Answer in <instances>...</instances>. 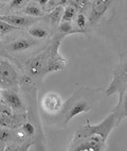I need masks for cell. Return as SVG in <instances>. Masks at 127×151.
<instances>
[{
    "instance_id": "obj_21",
    "label": "cell",
    "mask_w": 127,
    "mask_h": 151,
    "mask_svg": "<svg viewBox=\"0 0 127 151\" xmlns=\"http://www.w3.org/2000/svg\"><path fill=\"white\" fill-rule=\"evenodd\" d=\"M6 117H8L6 115H4V116H2V117H0V124H2V126H10V124H11L10 120H9Z\"/></svg>"
},
{
    "instance_id": "obj_5",
    "label": "cell",
    "mask_w": 127,
    "mask_h": 151,
    "mask_svg": "<svg viewBox=\"0 0 127 151\" xmlns=\"http://www.w3.org/2000/svg\"><path fill=\"white\" fill-rule=\"evenodd\" d=\"M33 45V42L30 40H27V38H20V40H17V41L13 42V43L10 45V50L11 51H23V50H27Z\"/></svg>"
},
{
    "instance_id": "obj_17",
    "label": "cell",
    "mask_w": 127,
    "mask_h": 151,
    "mask_svg": "<svg viewBox=\"0 0 127 151\" xmlns=\"http://www.w3.org/2000/svg\"><path fill=\"white\" fill-rule=\"evenodd\" d=\"M76 24L79 26V28L81 29H84L86 27V24H87V19L85 17L84 14L79 13V15H76Z\"/></svg>"
},
{
    "instance_id": "obj_18",
    "label": "cell",
    "mask_w": 127,
    "mask_h": 151,
    "mask_svg": "<svg viewBox=\"0 0 127 151\" xmlns=\"http://www.w3.org/2000/svg\"><path fill=\"white\" fill-rule=\"evenodd\" d=\"M22 129H23L28 134H33L34 131H35V129H34V127H33V124H30V122H26V124H23Z\"/></svg>"
},
{
    "instance_id": "obj_12",
    "label": "cell",
    "mask_w": 127,
    "mask_h": 151,
    "mask_svg": "<svg viewBox=\"0 0 127 151\" xmlns=\"http://www.w3.org/2000/svg\"><path fill=\"white\" fill-rule=\"evenodd\" d=\"M60 4H62L60 0H48V2L45 6H41V10H43V12H46V13H51Z\"/></svg>"
},
{
    "instance_id": "obj_2",
    "label": "cell",
    "mask_w": 127,
    "mask_h": 151,
    "mask_svg": "<svg viewBox=\"0 0 127 151\" xmlns=\"http://www.w3.org/2000/svg\"><path fill=\"white\" fill-rule=\"evenodd\" d=\"M0 20L8 22V24H12L14 27H17L18 29L27 27L28 24L31 22H29L28 18L22 16H18V15H2V16H0Z\"/></svg>"
},
{
    "instance_id": "obj_25",
    "label": "cell",
    "mask_w": 127,
    "mask_h": 151,
    "mask_svg": "<svg viewBox=\"0 0 127 151\" xmlns=\"http://www.w3.org/2000/svg\"><path fill=\"white\" fill-rule=\"evenodd\" d=\"M1 2H8V1H10V0H0Z\"/></svg>"
},
{
    "instance_id": "obj_16",
    "label": "cell",
    "mask_w": 127,
    "mask_h": 151,
    "mask_svg": "<svg viewBox=\"0 0 127 151\" xmlns=\"http://www.w3.org/2000/svg\"><path fill=\"white\" fill-rule=\"evenodd\" d=\"M41 69V62L40 61H34V62L31 64V66L29 67V71H30L32 75H37Z\"/></svg>"
},
{
    "instance_id": "obj_10",
    "label": "cell",
    "mask_w": 127,
    "mask_h": 151,
    "mask_svg": "<svg viewBox=\"0 0 127 151\" xmlns=\"http://www.w3.org/2000/svg\"><path fill=\"white\" fill-rule=\"evenodd\" d=\"M87 110H88V108H87L86 103H77V104L74 105V106L72 108V110L70 111L69 116H68V119H70L71 117L76 116V115H79V114L83 113V112H86Z\"/></svg>"
},
{
    "instance_id": "obj_11",
    "label": "cell",
    "mask_w": 127,
    "mask_h": 151,
    "mask_svg": "<svg viewBox=\"0 0 127 151\" xmlns=\"http://www.w3.org/2000/svg\"><path fill=\"white\" fill-rule=\"evenodd\" d=\"M24 13L33 17H40V16H43V10L39 9L38 6L30 4V6H28L27 8L24 9Z\"/></svg>"
},
{
    "instance_id": "obj_26",
    "label": "cell",
    "mask_w": 127,
    "mask_h": 151,
    "mask_svg": "<svg viewBox=\"0 0 127 151\" xmlns=\"http://www.w3.org/2000/svg\"><path fill=\"white\" fill-rule=\"evenodd\" d=\"M0 96H1V89H0Z\"/></svg>"
},
{
    "instance_id": "obj_3",
    "label": "cell",
    "mask_w": 127,
    "mask_h": 151,
    "mask_svg": "<svg viewBox=\"0 0 127 151\" xmlns=\"http://www.w3.org/2000/svg\"><path fill=\"white\" fill-rule=\"evenodd\" d=\"M110 4V0H95L92 4V14L91 20L94 22L99 17L107 10V8Z\"/></svg>"
},
{
    "instance_id": "obj_15",
    "label": "cell",
    "mask_w": 127,
    "mask_h": 151,
    "mask_svg": "<svg viewBox=\"0 0 127 151\" xmlns=\"http://www.w3.org/2000/svg\"><path fill=\"white\" fill-rule=\"evenodd\" d=\"M58 29H60V32H69L72 29V22H66V20H60V22L58 24Z\"/></svg>"
},
{
    "instance_id": "obj_9",
    "label": "cell",
    "mask_w": 127,
    "mask_h": 151,
    "mask_svg": "<svg viewBox=\"0 0 127 151\" xmlns=\"http://www.w3.org/2000/svg\"><path fill=\"white\" fill-rule=\"evenodd\" d=\"M29 33H30V35H32L33 37L36 38H45L48 36V32L40 27H31L29 29Z\"/></svg>"
},
{
    "instance_id": "obj_20",
    "label": "cell",
    "mask_w": 127,
    "mask_h": 151,
    "mask_svg": "<svg viewBox=\"0 0 127 151\" xmlns=\"http://www.w3.org/2000/svg\"><path fill=\"white\" fill-rule=\"evenodd\" d=\"M24 0H12L11 2V6L12 8H20V6L23 4Z\"/></svg>"
},
{
    "instance_id": "obj_19",
    "label": "cell",
    "mask_w": 127,
    "mask_h": 151,
    "mask_svg": "<svg viewBox=\"0 0 127 151\" xmlns=\"http://www.w3.org/2000/svg\"><path fill=\"white\" fill-rule=\"evenodd\" d=\"M11 138V133L6 131V130H2L0 131V139L1 140H8Z\"/></svg>"
},
{
    "instance_id": "obj_7",
    "label": "cell",
    "mask_w": 127,
    "mask_h": 151,
    "mask_svg": "<svg viewBox=\"0 0 127 151\" xmlns=\"http://www.w3.org/2000/svg\"><path fill=\"white\" fill-rule=\"evenodd\" d=\"M62 13H64V6H62V4L57 6L56 8L50 13V19H51V24H53V26L58 24L60 22Z\"/></svg>"
},
{
    "instance_id": "obj_24",
    "label": "cell",
    "mask_w": 127,
    "mask_h": 151,
    "mask_svg": "<svg viewBox=\"0 0 127 151\" xmlns=\"http://www.w3.org/2000/svg\"><path fill=\"white\" fill-rule=\"evenodd\" d=\"M2 109H3V105L0 104V113H1V111H2Z\"/></svg>"
},
{
    "instance_id": "obj_1",
    "label": "cell",
    "mask_w": 127,
    "mask_h": 151,
    "mask_svg": "<svg viewBox=\"0 0 127 151\" xmlns=\"http://www.w3.org/2000/svg\"><path fill=\"white\" fill-rule=\"evenodd\" d=\"M41 104H43V110L48 113H56L62 108V98L58 94L48 93L43 96Z\"/></svg>"
},
{
    "instance_id": "obj_22",
    "label": "cell",
    "mask_w": 127,
    "mask_h": 151,
    "mask_svg": "<svg viewBox=\"0 0 127 151\" xmlns=\"http://www.w3.org/2000/svg\"><path fill=\"white\" fill-rule=\"evenodd\" d=\"M38 2H39V4H40L41 6H45L47 2H48V0H38Z\"/></svg>"
},
{
    "instance_id": "obj_13",
    "label": "cell",
    "mask_w": 127,
    "mask_h": 151,
    "mask_svg": "<svg viewBox=\"0 0 127 151\" xmlns=\"http://www.w3.org/2000/svg\"><path fill=\"white\" fill-rule=\"evenodd\" d=\"M18 29L17 27H14L12 24H8L6 22H2V20H0V34L3 35V34H8L9 32H11L13 30H16Z\"/></svg>"
},
{
    "instance_id": "obj_23",
    "label": "cell",
    "mask_w": 127,
    "mask_h": 151,
    "mask_svg": "<svg viewBox=\"0 0 127 151\" xmlns=\"http://www.w3.org/2000/svg\"><path fill=\"white\" fill-rule=\"evenodd\" d=\"M3 8V4H2V2H1V1H0V10H1V9Z\"/></svg>"
},
{
    "instance_id": "obj_6",
    "label": "cell",
    "mask_w": 127,
    "mask_h": 151,
    "mask_svg": "<svg viewBox=\"0 0 127 151\" xmlns=\"http://www.w3.org/2000/svg\"><path fill=\"white\" fill-rule=\"evenodd\" d=\"M3 97L6 99V101L11 105L13 109H19L22 106L21 100L17 96L16 94L11 92H3Z\"/></svg>"
},
{
    "instance_id": "obj_8",
    "label": "cell",
    "mask_w": 127,
    "mask_h": 151,
    "mask_svg": "<svg viewBox=\"0 0 127 151\" xmlns=\"http://www.w3.org/2000/svg\"><path fill=\"white\" fill-rule=\"evenodd\" d=\"M76 10L72 4L66 6L64 9V13H62V20H66V22H72V19L76 16Z\"/></svg>"
},
{
    "instance_id": "obj_4",
    "label": "cell",
    "mask_w": 127,
    "mask_h": 151,
    "mask_svg": "<svg viewBox=\"0 0 127 151\" xmlns=\"http://www.w3.org/2000/svg\"><path fill=\"white\" fill-rule=\"evenodd\" d=\"M0 78L6 82H12L16 78L15 70L8 63H2L0 66Z\"/></svg>"
},
{
    "instance_id": "obj_14",
    "label": "cell",
    "mask_w": 127,
    "mask_h": 151,
    "mask_svg": "<svg viewBox=\"0 0 127 151\" xmlns=\"http://www.w3.org/2000/svg\"><path fill=\"white\" fill-rule=\"evenodd\" d=\"M71 4H72L76 10L79 11H85L88 8V2L87 0H71Z\"/></svg>"
}]
</instances>
